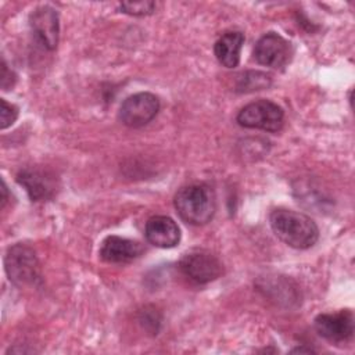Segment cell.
Instances as JSON below:
<instances>
[{"label":"cell","instance_id":"cell-1","mask_svg":"<svg viewBox=\"0 0 355 355\" xmlns=\"http://www.w3.org/2000/svg\"><path fill=\"white\" fill-rule=\"evenodd\" d=\"M269 222L273 233L288 247L306 250L319 239V229L316 223L305 214L277 208L272 211Z\"/></svg>","mask_w":355,"mask_h":355},{"label":"cell","instance_id":"cell-2","mask_svg":"<svg viewBox=\"0 0 355 355\" xmlns=\"http://www.w3.org/2000/svg\"><path fill=\"white\" fill-rule=\"evenodd\" d=\"M178 215L189 225L201 226L208 223L215 214L216 202L212 189L197 183L182 187L173 200Z\"/></svg>","mask_w":355,"mask_h":355},{"label":"cell","instance_id":"cell-3","mask_svg":"<svg viewBox=\"0 0 355 355\" xmlns=\"http://www.w3.org/2000/svg\"><path fill=\"white\" fill-rule=\"evenodd\" d=\"M4 268L8 279L19 287L35 286L40 280L37 258L33 250L25 244H14L7 250Z\"/></svg>","mask_w":355,"mask_h":355},{"label":"cell","instance_id":"cell-4","mask_svg":"<svg viewBox=\"0 0 355 355\" xmlns=\"http://www.w3.org/2000/svg\"><path fill=\"white\" fill-rule=\"evenodd\" d=\"M236 121L243 128L277 132L283 126L284 112L273 101L257 100L244 105L237 114Z\"/></svg>","mask_w":355,"mask_h":355},{"label":"cell","instance_id":"cell-5","mask_svg":"<svg viewBox=\"0 0 355 355\" xmlns=\"http://www.w3.org/2000/svg\"><path fill=\"white\" fill-rule=\"evenodd\" d=\"M182 273L196 284H207L223 273L222 262L209 251L196 250L184 254L179 261Z\"/></svg>","mask_w":355,"mask_h":355},{"label":"cell","instance_id":"cell-6","mask_svg":"<svg viewBox=\"0 0 355 355\" xmlns=\"http://www.w3.org/2000/svg\"><path fill=\"white\" fill-rule=\"evenodd\" d=\"M159 111V100L155 94L140 92L129 96L119 107V121L129 128H141L151 122Z\"/></svg>","mask_w":355,"mask_h":355},{"label":"cell","instance_id":"cell-7","mask_svg":"<svg viewBox=\"0 0 355 355\" xmlns=\"http://www.w3.org/2000/svg\"><path fill=\"white\" fill-rule=\"evenodd\" d=\"M291 54V44L283 36L275 32L263 35L254 47L255 61L270 68L284 67L290 61Z\"/></svg>","mask_w":355,"mask_h":355},{"label":"cell","instance_id":"cell-8","mask_svg":"<svg viewBox=\"0 0 355 355\" xmlns=\"http://www.w3.org/2000/svg\"><path fill=\"white\" fill-rule=\"evenodd\" d=\"M29 25L36 40L46 49L54 50L58 44V14L50 6H40L29 15Z\"/></svg>","mask_w":355,"mask_h":355},{"label":"cell","instance_id":"cell-9","mask_svg":"<svg viewBox=\"0 0 355 355\" xmlns=\"http://www.w3.org/2000/svg\"><path fill=\"white\" fill-rule=\"evenodd\" d=\"M17 182L26 190L32 201H46L54 197L57 191L55 176L42 168L31 166L18 172Z\"/></svg>","mask_w":355,"mask_h":355},{"label":"cell","instance_id":"cell-10","mask_svg":"<svg viewBox=\"0 0 355 355\" xmlns=\"http://www.w3.org/2000/svg\"><path fill=\"white\" fill-rule=\"evenodd\" d=\"M354 313L343 309L336 313H320L315 319V329L327 341L344 343L354 334Z\"/></svg>","mask_w":355,"mask_h":355},{"label":"cell","instance_id":"cell-11","mask_svg":"<svg viewBox=\"0 0 355 355\" xmlns=\"http://www.w3.org/2000/svg\"><path fill=\"white\" fill-rule=\"evenodd\" d=\"M146 239L158 248H172L180 241V229L178 223L165 215L151 216L144 227Z\"/></svg>","mask_w":355,"mask_h":355},{"label":"cell","instance_id":"cell-12","mask_svg":"<svg viewBox=\"0 0 355 355\" xmlns=\"http://www.w3.org/2000/svg\"><path fill=\"white\" fill-rule=\"evenodd\" d=\"M143 245L121 236H108L103 240L100 247V257L108 263H126L143 254Z\"/></svg>","mask_w":355,"mask_h":355},{"label":"cell","instance_id":"cell-13","mask_svg":"<svg viewBox=\"0 0 355 355\" xmlns=\"http://www.w3.org/2000/svg\"><path fill=\"white\" fill-rule=\"evenodd\" d=\"M244 43V35L239 31L223 33L214 44L216 60L226 68H234L240 62V51Z\"/></svg>","mask_w":355,"mask_h":355},{"label":"cell","instance_id":"cell-14","mask_svg":"<svg viewBox=\"0 0 355 355\" xmlns=\"http://www.w3.org/2000/svg\"><path fill=\"white\" fill-rule=\"evenodd\" d=\"M270 85V76L265 72L259 71H248L239 78L237 82V92H254V90H262L266 89Z\"/></svg>","mask_w":355,"mask_h":355},{"label":"cell","instance_id":"cell-15","mask_svg":"<svg viewBox=\"0 0 355 355\" xmlns=\"http://www.w3.org/2000/svg\"><path fill=\"white\" fill-rule=\"evenodd\" d=\"M119 10L129 15L143 17L154 12L155 3L154 1H123L119 4Z\"/></svg>","mask_w":355,"mask_h":355},{"label":"cell","instance_id":"cell-16","mask_svg":"<svg viewBox=\"0 0 355 355\" xmlns=\"http://www.w3.org/2000/svg\"><path fill=\"white\" fill-rule=\"evenodd\" d=\"M139 320L143 324V327L147 331H150L151 334L158 333V329H159V324H161V315L158 313V311L154 306H146L140 312Z\"/></svg>","mask_w":355,"mask_h":355},{"label":"cell","instance_id":"cell-17","mask_svg":"<svg viewBox=\"0 0 355 355\" xmlns=\"http://www.w3.org/2000/svg\"><path fill=\"white\" fill-rule=\"evenodd\" d=\"M1 111H0V128L4 130L8 126H11L15 119L18 118V108L14 104L7 103L4 98H1Z\"/></svg>","mask_w":355,"mask_h":355},{"label":"cell","instance_id":"cell-18","mask_svg":"<svg viewBox=\"0 0 355 355\" xmlns=\"http://www.w3.org/2000/svg\"><path fill=\"white\" fill-rule=\"evenodd\" d=\"M1 65H3V67H1V87H3L4 90H8V87H11V86L14 85L15 78H14V73L7 68V65H6L4 61H3Z\"/></svg>","mask_w":355,"mask_h":355},{"label":"cell","instance_id":"cell-19","mask_svg":"<svg viewBox=\"0 0 355 355\" xmlns=\"http://www.w3.org/2000/svg\"><path fill=\"white\" fill-rule=\"evenodd\" d=\"M1 193H3V197H1V207L6 205L7 202V187H6V183L1 182Z\"/></svg>","mask_w":355,"mask_h":355},{"label":"cell","instance_id":"cell-20","mask_svg":"<svg viewBox=\"0 0 355 355\" xmlns=\"http://www.w3.org/2000/svg\"><path fill=\"white\" fill-rule=\"evenodd\" d=\"M291 352H313V349H311V348H295Z\"/></svg>","mask_w":355,"mask_h":355}]
</instances>
